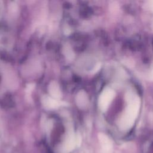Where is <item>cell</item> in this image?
<instances>
[{
  "label": "cell",
  "mask_w": 153,
  "mask_h": 153,
  "mask_svg": "<svg viewBox=\"0 0 153 153\" xmlns=\"http://www.w3.org/2000/svg\"><path fill=\"white\" fill-rule=\"evenodd\" d=\"M125 99L127 106L118 122L119 127L123 130H128L133 126L137 117L140 105L139 97L132 91L127 92Z\"/></svg>",
  "instance_id": "obj_1"
},
{
  "label": "cell",
  "mask_w": 153,
  "mask_h": 153,
  "mask_svg": "<svg viewBox=\"0 0 153 153\" xmlns=\"http://www.w3.org/2000/svg\"><path fill=\"white\" fill-rule=\"evenodd\" d=\"M114 96L115 92L112 88L109 87L105 88L102 91L99 97L98 105L99 108L103 112L106 111L114 98Z\"/></svg>",
  "instance_id": "obj_2"
},
{
  "label": "cell",
  "mask_w": 153,
  "mask_h": 153,
  "mask_svg": "<svg viewBox=\"0 0 153 153\" xmlns=\"http://www.w3.org/2000/svg\"><path fill=\"white\" fill-rule=\"evenodd\" d=\"M48 91L54 98L59 99L62 96L60 87L58 84L55 81H52L48 85Z\"/></svg>",
  "instance_id": "obj_3"
},
{
  "label": "cell",
  "mask_w": 153,
  "mask_h": 153,
  "mask_svg": "<svg viewBox=\"0 0 153 153\" xmlns=\"http://www.w3.org/2000/svg\"><path fill=\"white\" fill-rule=\"evenodd\" d=\"M88 97L86 93L84 91H80L76 98V101L78 106L81 108H85L88 104Z\"/></svg>",
  "instance_id": "obj_4"
},
{
  "label": "cell",
  "mask_w": 153,
  "mask_h": 153,
  "mask_svg": "<svg viewBox=\"0 0 153 153\" xmlns=\"http://www.w3.org/2000/svg\"><path fill=\"white\" fill-rule=\"evenodd\" d=\"M42 102L44 106L48 109H55L60 105V102L56 99L47 96L43 97Z\"/></svg>",
  "instance_id": "obj_5"
},
{
  "label": "cell",
  "mask_w": 153,
  "mask_h": 153,
  "mask_svg": "<svg viewBox=\"0 0 153 153\" xmlns=\"http://www.w3.org/2000/svg\"><path fill=\"white\" fill-rule=\"evenodd\" d=\"M99 139L100 142H102V146L103 148L106 149H109L111 148V143L109 138L103 134H99Z\"/></svg>",
  "instance_id": "obj_6"
},
{
  "label": "cell",
  "mask_w": 153,
  "mask_h": 153,
  "mask_svg": "<svg viewBox=\"0 0 153 153\" xmlns=\"http://www.w3.org/2000/svg\"><path fill=\"white\" fill-rule=\"evenodd\" d=\"M146 6L148 7V8L149 9H150V10H152V11H153V1H148V2H147Z\"/></svg>",
  "instance_id": "obj_7"
},
{
  "label": "cell",
  "mask_w": 153,
  "mask_h": 153,
  "mask_svg": "<svg viewBox=\"0 0 153 153\" xmlns=\"http://www.w3.org/2000/svg\"><path fill=\"white\" fill-rule=\"evenodd\" d=\"M152 77H153V70H152Z\"/></svg>",
  "instance_id": "obj_8"
}]
</instances>
